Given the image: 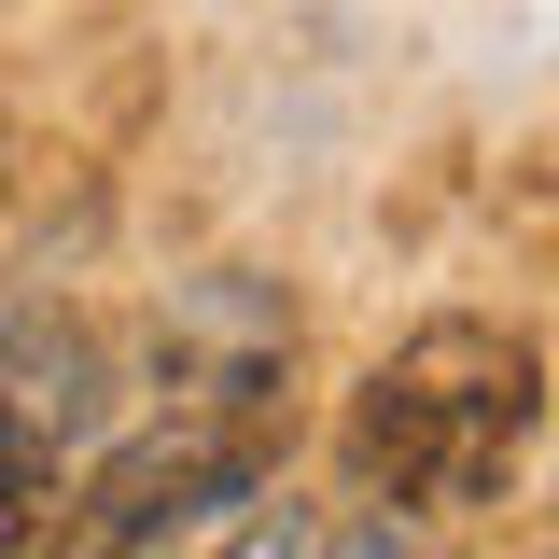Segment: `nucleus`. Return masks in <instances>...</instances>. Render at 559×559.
Wrapping results in <instances>:
<instances>
[{"mask_svg":"<svg viewBox=\"0 0 559 559\" xmlns=\"http://www.w3.org/2000/svg\"><path fill=\"white\" fill-rule=\"evenodd\" d=\"M532 419H546V364L518 322H419L349 392V476L378 503L462 518V503H503V476L532 462Z\"/></svg>","mask_w":559,"mask_h":559,"instance_id":"nucleus-1","label":"nucleus"},{"mask_svg":"<svg viewBox=\"0 0 559 559\" xmlns=\"http://www.w3.org/2000/svg\"><path fill=\"white\" fill-rule=\"evenodd\" d=\"M84 419H98V336L84 322H14L0 336V559H28L57 532Z\"/></svg>","mask_w":559,"mask_h":559,"instance_id":"nucleus-2","label":"nucleus"}]
</instances>
